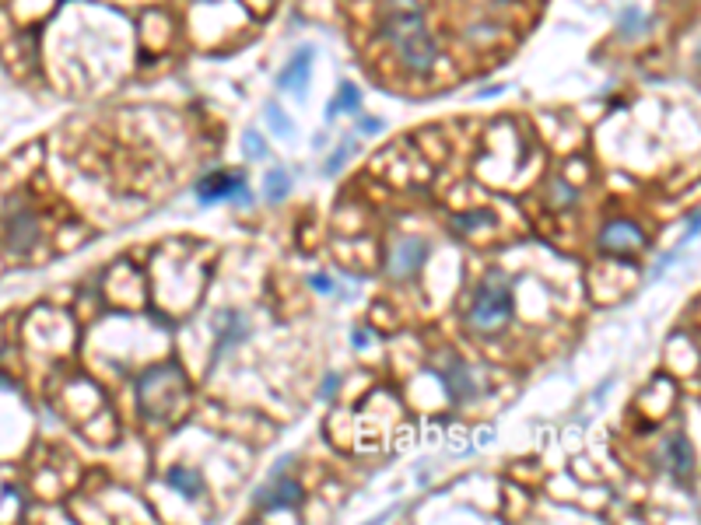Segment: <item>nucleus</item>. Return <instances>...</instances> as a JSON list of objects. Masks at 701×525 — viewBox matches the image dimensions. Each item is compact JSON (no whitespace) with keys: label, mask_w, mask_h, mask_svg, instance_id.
Listing matches in <instances>:
<instances>
[{"label":"nucleus","mask_w":701,"mask_h":525,"mask_svg":"<svg viewBox=\"0 0 701 525\" xmlns=\"http://www.w3.org/2000/svg\"><path fill=\"white\" fill-rule=\"evenodd\" d=\"M600 249L611 252V256H631V252H642L645 249V235L631 221H611L600 232Z\"/></svg>","instance_id":"obj_4"},{"label":"nucleus","mask_w":701,"mask_h":525,"mask_svg":"<svg viewBox=\"0 0 701 525\" xmlns=\"http://www.w3.org/2000/svg\"><path fill=\"white\" fill-rule=\"evenodd\" d=\"M337 389H340V375H330V378H327V385L320 389V396H323V400H333V393H337Z\"/></svg>","instance_id":"obj_21"},{"label":"nucleus","mask_w":701,"mask_h":525,"mask_svg":"<svg viewBox=\"0 0 701 525\" xmlns=\"http://www.w3.org/2000/svg\"><path fill=\"white\" fill-rule=\"evenodd\" d=\"M554 197H558L561 203H576L578 200V193L568 186V182H554Z\"/></svg>","instance_id":"obj_19"},{"label":"nucleus","mask_w":701,"mask_h":525,"mask_svg":"<svg viewBox=\"0 0 701 525\" xmlns=\"http://www.w3.org/2000/svg\"><path fill=\"white\" fill-rule=\"evenodd\" d=\"M256 508H267V512H285V508H298L302 504V487L295 480H281V477H270V484H263L252 497Z\"/></svg>","instance_id":"obj_5"},{"label":"nucleus","mask_w":701,"mask_h":525,"mask_svg":"<svg viewBox=\"0 0 701 525\" xmlns=\"http://www.w3.org/2000/svg\"><path fill=\"white\" fill-rule=\"evenodd\" d=\"M369 340H372L369 329H358V333L351 336V343H355V347H369Z\"/></svg>","instance_id":"obj_22"},{"label":"nucleus","mask_w":701,"mask_h":525,"mask_svg":"<svg viewBox=\"0 0 701 525\" xmlns=\"http://www.w3.org/2000/svg\"><path fill=\"white\" fill-rule=\"evenodd\" d=\"M439 378H442V389L449 393V400L453 403H463V400H470L477 389H474V378H470V371H466V364L463 361H449L446 371H439Z\"/></svg>","instance_id":"obj_10"},{"label":"nucleus","mask_w":701,"mask_h":525,"mask_svg":"<svg viewBox=\"0 0 701 525\" xmlns=\"http://www.w3.org/2000/svg\"><path fill=\"white\" fill-rule=\"evenodd\" d=\"M382 126H386V123H382V120H372V116H369V120L358 123V130H362L365 137H375V133H382Z\"/></svg>","instance_id":"obj_20"},{"label":"nucleus","mask_w":701,"mask_h":525,"mask_svg":"<svg viewBox=\"0 0 701 525\" xmlns=\"http://www.w3.org/2000/svg\"><path fill=\"white\" fill-rule=\"evenodd\" d=\"M267 123L274 126V133H278V137H288L291 133V120L281 113V106H274V102L267 106Z\"/></svg>","instance_id":"obj_17"},{"label":"nucleus","mask_w":701,"mask_h":525,"mask_svg":"<svg viewBox=\"0 0 701 525\" xmlns=\"http://www.w3.org/2000/svg\"><path fill=\"white\" fill-rule=\"evenodd\" d=\"M351 151H355V144L351 140H344L337 151H333V158L327 165H323V175H340V168L347 165V158H351Z\"/></svg>","instance_id":"obj_14"},{"label":"nucleus","mask_w":701,"mask_h":525,"mask_svg":"<svg viewBox=\"0 0 701 525\" xmlns=\"http://www.w3.org/2000/svg\"><path fill=\"white\" fill-rule=\"evenodd\" d=\"M166 484L172 487L175 494L190 497V501H197V497L204 494V477H201L197 470H186V466H172L166 473Z\"/></svg>","instance_id":"obj_11"},{"label":"nucleus","mask_w":701,"mask_h":525,"mask_svg":"<svg viewBox=\"0 0 701 525\" xmlns=\"http://www.w3.org/2000/svg\"><path fill=\"white\" fill-rule=\"evenodd\" d=\"M243 148H246V158H252V162L267 158V144H263V137H260L256 130H246V137H243Z\"/></svg>","instance_id":"obj_16"},{"label":"nucleus","mask_w":701,"mask_h":525,"mask_svg":"<svg viewBox=\"0 0 701 525\" xmlns=\"http://www.w3.org/2000/svg\"><path fill=\"white\" fill-rule=\"evenodd\" d=\"M663 462H666V470H670V477L673 480H688V473H691V466H695V452H691V445L684 435H670L666 442H663Z\"/></svg>","instance_id":"obj_9"},{"label":"nucleus","mask_w":701,"mask_h":525,"mask_svg":"<svg viewBox=\"0 0 701 525\" xmlns=\"http://www.w3.org/2000/svg\"><path fill=\"white\" fill-rule=\"evenodd\" d=\"M197 200L218 203V200H239L243 207L252 203V197L246 193V175L243 172H210L197 182Z\"/></svg>","instance_id":"obj_3"},{"label":"nucleus","mask_w":701,"mask_h":525,"mask_svg":"<svg viewBox=\"0 0 701 525\" xmlns=\"http://www.w3.org/2000/svg\"><path fill=\"white\" fill-rule=\"evenodd\" d=\"M39 242V217L32 210H11L7 214V245L14 252H29Z\"/></svg>","instance_id":"obj_8"},{"label":"nucleus","mask_w":701,"mask_h":525,"mask_svg":"<svg viewBox=\"0 0 701 525\" xmlns=\"http://www.w3.org/2000/svg\"><path fill=\"white\" fill-rule=\"evenodd\" d=\"M698 235V214H691V221H688V239H695Z\"/></svg>","instance_id":"obj_24"},{"label":"nucleus","mask_w":701,"mask_h":525,"mask_svg":"<svg viewBox=\"0 0 701 525\" xmlns=\"http://www.w3.org/2000/svg\"><path fill=\"white\" fill-rule=\"evenodd\" d=\"M424 259H428V242H421V239H404V242L393 245V252H389V274H393L397 281L417 277V270L424 267Z\"/></svg>","instance_id":"obj_6"},{"label":"nucleus","mask_w":701,"mask_h":525,"mask_svg":"<svg viewBox=\"0 0 701 525\" xmlns=\"http://www.w3.org/2000/svg\"><path fill=\"white\" fill-rule=\"evenodd\" d=\"M618 25H620V32H624V36H628V32L635 36V32H642V29H649V21H642V14H638V11H624V14H620V21H618Z\"/></svg>","instance_id":"obj_18"},{"label":"nucleus","mask_w":701,"mask_h":525,"mask_svg":"<svg viewBox=\"0 0 701 525\" xmlns=\"http://www.w3.org/2000/svg\"><path fill=\"white\" fill-rule=\"evenodd\" d=\"M0 385H4V378H0Z\"/></svg>","instance_id":"obj_25"},{"label":"nucleus","mask_w":701,"mask_h":525,"mask_svg":"<svg viewBox=\"0 0 701 525\" xmlns=\"http://www.w3.org/2000/svg\"><path fill=\"white\" fill-rule=\"evenodd\" d=\"M495 217L488 214V210H474V214H463V217H456V228L459 232H474V228H484V224H492Z\"/></svg>","instance_id":"obj_15"},{"label":"nucleus","mask_w":701,"mask_h":525,"mask_svg":"<svg viewBox=\"0 0 701 525\" xmlns=\"http://www.w3.org/2000/svg\"><path fill=\"white\" fill-rule=\"evenodd\" d=\"M512 319V284L505 274H488L484 284L477 287L474 294V305H470V323L481 333H498L505 329Z\"/></svg>","instance_id":"obj_2"},{"label":"nucleus","mask_w":701,"mask_h":525,"mask_svg":"<svg viewBox=\"0 0 701 525\" xmlns=\"http://www.w3.org/2000/svg\"><path fill=\"white\" fill-rule=\"evenodd\" d=\"M291 193V172L288 168H270L267 172V182H263V197L270 203H281L288 200Z\"/></svg>","instance_id":"obj_13"},{"label":"nucleus","mask_w":701,"mask_h":525,"mask_svg":"<svg viewBox=\"0 0 701 525\" xmlns=\"http://www.w3.org/2000/svg\"><path fill=\"white\" fill-rule=\"evenodd\" d=\"M358 109H362V88L351 81H340L337 98L327 106V120H337L340 113H358Z\"/></svg>","instance_id":"obj_12"},{"label":"nucleus","mask_w":701,"mask_h":525,"mask_svg":"<svg viewBox=\"0 0 701 525\" xmlns=\"http://www.w3.org/2000/svg\"><path fill=\"white\" fill-rule=\"evenodd\" d=\"M379 36L397 46L400 60L411 67L414 74H428L439 60V46L428 36V25H424V14L417 7H404V11H393L382 18L379 25Z\"/></svg>","instance_id":"obj_1"},{"label":"nucleus","mask_w":701,"mask_h":525,"mask_svg":"<svg viewBox=\"0 0 701 525\" xmlns=\"http://www.w3.org/2000/svg\"><path fill=\"white\" fill-rule=\"evenodd\" d=\"M312 60H316L312 46H302V49L288 60V67L281 71L278 88H281V91H295V98H305V91H309V74H312Z\"/></svg>","instance_id":"obj_7"},{"label":"nucleus","mask_w":701,"mask_h":525,"mask_svg":"<svg viewBox=\"0 0 701 525\" xmlns=\"http://www.w3.org/2000/svg\"><path fill=\"white\" fill-rule=\"evenodd\" d=\"M309 284H312V287H316V291H333L330 277H309Z\"/></svg>","instance_id":"obj_23"}]
</instances>
